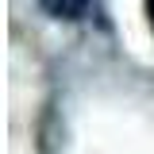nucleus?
I'll use <instances>...</instances> for the list:
<instances>
[{
  "instance_id": "nucleus-1",
  "label": "nucleus",
  "mask_w": 154,
  "mask_h": 154,
  "mask_svg": "<svg viewBox=\"0 0 154 154\" xmlns=\"http://www.w3.org/2000/svg\"><path fill=\"white\" fill-rule=\"evenodd\" d=\"M38 8L54 19H81V16H89L93 0H38Z\"/></svg>"
},
{
  "instance_id": "nucleus-2",
  "label": "nucleus",
  "mask_w": 154,
  "mask_h": 154,
  "mask_svg": "<svg viewBox=\"0 0 154 154\" xmlns=\"http://www.w3.org/2000/svg\"><path fill=\"white\" fill-rule=\"evenodd\" d=\"M146 19H150V27H154V0H146Z\"/></svg>"
}]
</instances>
